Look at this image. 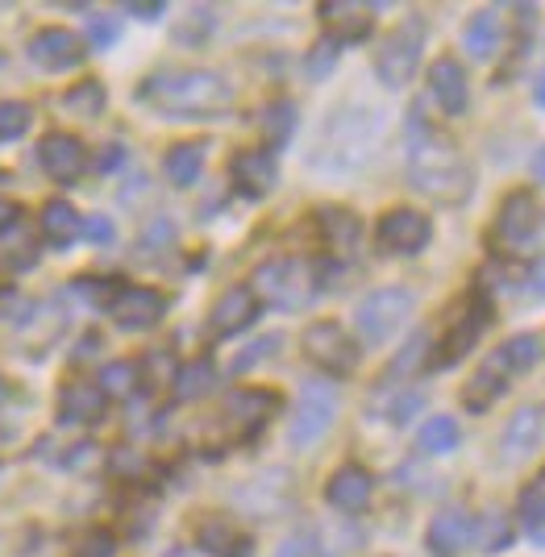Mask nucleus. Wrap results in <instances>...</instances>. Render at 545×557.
<instances>
[{
    "label": "nucleus",
    "instance_id": "nucleus-1",
    "mask_svg": "<svg viewBox=\"0 0 545 557\" xmlns=\"http://www.w3.org/2000/svg\"><path fill=\"white\" fill-rule=\"evenodd\" d=\"M408 184L412 191H421L433 205H446V209L467 205L474 191L471 163L437 125H429L421 109H412L408 116Z\"/></svg>",
    "mask_w": 545,
    "mask_h": 557
},
{
    "label": "nucleus",
    "instance_id": "nucleus-2",
    "mask_svg": "<svg viewBox=\"0 0 545 557\" xmlns=\"http://www.w3.org/2000/svg\"><path fill=\"white\" fill-rule=\"evenodd\" d=\"M138 100L159 116L175 121H196V116H216L234 104V84L209 67H184V71H154L143 79Z\"/></svg>",
    "mask_w": 545,
    "mask_h": 557
},
{
    "label": "nucleus",
    "instance_id": "nucleus-3",
    "mask_svg": "<svg viewBox=\"0 0 545 557\" xmlns=\"http://www.w3.org/2000/svg\"><path fill=\"white\" fill-rule=\"evenodd\" d=\"M383 138V116L375 109H337L321 125V138L312 150V171L325 175H355L375 159Z\"/></svg>",
    "mask_w": 545,
    "mask_h": 557
},
{
    "label": "nucleus",
    "instance_id": "nucleus-4",
    "mask_svg": "<svg viewBox=\"0 0 545 557\" xmlns=\"http://www.w3.org/2000/svg\"><path fill=\"white\" fill-rule=\"evenodd\" d=\"M317 271L300 258H271L255 271L250 292L259 296V304L267 308H280V312H296L317 296Z\"/></svg>",
    "mask_w": 545,
    "mask_h": 557
},
{
    "label": "nucleus",
    "instance_id": "nucleus-5",
    "mask_svg": "<svg viewBox=\"0 0 545 557\" xmlns=\"http://www.w3.org/2000/svg\"><path fill=\"white\" fill-rule=\"evenodd\" d=\"M412 292L408 287H380L371 296H362V304L355 308V333L362 346H387L412 317Z\"/></svg>",
    "mask_w": 545,
    "mask_h": 557
},
{
    "label": "nucleus",
    "instance_id": "nucleus-6",
    "mask_svg": "<svg viewBox=\"0 0 545 557\" xmlns=\"http://www.w3.org/2000/svg\"><path fill=\"white\" fill-rule=\"evenodd\" d=\"M337 408H342V395L330 379H312L300 387V399H296V412H292V424H287V442L296 449H309L317 445L337 420Z\"/></svg>",
    "mask_w": 545,
    "mask_h": 557
},
{
    "label": "nucleus",
    "instance_id": "nucleus-7",
    "mask_svg": "<svg viewBox=\"0 0 545 557\" xmlns=\"http://www.w3.org/2000/svg\"><path fill=\"white\" fill-rule=\"evenodd\" d=\"M421 50H425V22L408 17L404 25H396L375 50V75L383 88H404L421 67Z\"/></svg>",
    "mask_w": 545,
    "mask_h": 557
},
{
    "label": "nucleus",
    "instance_id": "nucleus-8",
    "mask_svg": "<svg viewBox=\"0 0 545 557\" xmlns=\"http://www.w3.org/2000/svg\"><path fill=\"white\" fill-rule=\"evenodd\" d=\"M300 349L312 367L330 379H342L358 367V342L346 333V325L337 321H312L305 333H300Z\"/></svg>",
    "mask_w": 545,
    "mask_h": 557
},
{
    "label": "nucleus",
    "instance_id": "nucleus-9",
    "mask_svg": "<svg viewBox=\"0 0 545 557\" xmlns=\"http://www.w3.org/2000/svg\"><path fill=\"white\" fill-rule=\"evenodd\" d=\"M542 230V205L529 187H517L504 196V205L496 212V242L504 250H524Z\"/></svg>",
    "mask_w": 545,
    "mask_h": 557
},
{
    "label": "nucleus",
    "instance_id": "nucleus-10",
    "mask_svg": "<svg viewBox=\"0 0 545 557\" xmlns=\"http://www.w3.org/2000/svg\"><path fill=\"white\" fill-rule=\"evenodd\" d=\"M104 312H109L121 329L138 333V329H154L159 321H163L166 296L163 292H154V287H134V283H125V287H117V292L109 296Z\"/></svg>",
    "mask_w": 545,
    "mask_h": 557
},
{
    "label": "nucleus",
    "instance_id": "nucleus-11",
    "mask_svg": "<svg viewBox=\"0 0 545 557\" xmlns=\"http://www.w3.org/2000/svg\"><path fill=\"white\" fill-rule=\"evenodd\" d=\"M375 237L387 255H421L433 237V221L417 209H392L380 216Z\"/></svg>",
    "mask_w": 545,
    "mask_h": 557
},
{
    "label": "nucleus",
    "instance_id": "nucleus-12",
    "mask_svg": "<svg viewBox=\"0 0 545 557\" xmlns=\"http://www.w3.org/2000/svg\"><path fill=\"white\" fill-rule=\"evenodd\" d=\"M84 50L88 42L75 34V29H63V25H47V29H38L34 38H29V63L42 71H72L84 63Z\"/></svg>",
    "mask_w": 545,
    "mask_h": 557
},
{
    "label": "nucleus",
    "instance_id": "nucleus-13",
    "mask_svg": "<svg viewBox=\"0 0 545 557\" xmlns=\"http://www.w3.org/2000/svg\"><path fill=\"white\" fill-rule=\"evenodd\" d=\"M487 321H492L487 300H483V296H471V304H467V308L450 321V329H446V337H442V349H437L433 367H454V362H462V358L471 354L474 342L483 337Z\"/></svg>",
    "mask_w": 545,
    "mask_h": 557
},
{
    "label": "nucleus",
    "instance_id": "nucleus-14",
    "mask_svg": "<svg viewBox=\"0 0 545 557\" xmlns=\"http://www.w3.org/2000/svg\"><path fill=\"white\" fill-rule=\"evenodd\" d=\"M317 17L325 25V38H333L337 47L346 42H362L375 25V4H358V0H325L317 4Z\"/></svg>",
    "mask_w": 545,
    "mask_h": 557
},
{
    "label": "nucleus",
    "instance_id": "nucleus-15",
    "mask_svg": "<svg viewBox=\"0 0 545 557\" xmlns=\"http://www.w3.org/2000/svg\"><path fill=\"white\" fill-rule=\"evenodd\" d=\"M230 180H234V191L246 196V200H262L271 196V187L280 180V166H275V154L267 146H255V150H241L230 163Z\"/></svg>",
    "mask_w": 545,
    "mask_h": 557
},
{
    "label": "nucleus",
    "instance_id": "nucleus-16",
    "mask_svg": "<svg viewBox=\"0 0 545 557\" xmlns=\"http://www.w3.org/2000/svg\"><path fill=\"white\" fill-rule=\"evenodd\" d=\"M429 92L437 100V109L446 116H462L471 104V84H467V71L454 54H442L429 63Z\"/></svg>",
    "mask_w": 545,
    "mask_h": 557
},
{
    "label": "nucleus",
    "instance_id": "nucleus-17",
    "mask_svg": "<svg viewBox=\"0 0 545 557\" xmlns=\"http://www.w3.org/2000/svg\"><path fill=\"white\" fill-rule=\"evenodd\" d=\"M259 312H262L259 296H255L246 283H237V287H230V292L213 304L209 333H213V337H237L241 329H250L255 321H259Z\"/></svg>",
    "mask_w": 545,
    "mask_h": 557
},
{
    "label": "nucleus",
    "instance_id": "nucleus-18",
    "mask_svg": "<svg viewBox=\"0 0 545 557\" xmlns=\"http://www.w3.org/2000/svg\"><path fill=\"white\" fill-rule=\"evenodd\" d=\"M474 541V516L462 508H446L429 520L425 545L433 557H458Z\"/></svg>",
    "mask_w": 545,
    "mask_h": 557
},
{
    "label": "nucleus",
    "instance_id": "nucleus-19",
    "mask_svg": "<svg viewBox=\"0 0 545 557\" xmlns=\"http://www.w3.org/2000/svg\"><path fill=\"white\" fill-rule=\"evenodd\" d=\"M545 437V408L542 404H524L512 412L508 429H504V442H499V458L504 462H521L529 458Z\"/></svg>",
    "mask_w": 545,
    "mask_h": 557
},
{
    "label": "nucleus",
    "instance_id": "nucleus-20",
    "mask_svg": "<svg viewBox=\"0 0 545 557\" xmlns=\"http://www.w3.org/2000/svg\"><path fill=\"white\" fill-rule=\"evenodd\" d=\"M275 408H280V395L250 387V392H234V395H230V404H225V417H230V424L237 429V437H255L262 424L275 417Z\"/></svg>",
    "mask_w": 545,
    "mask_h": 557
},
{
    "label": "nucleus",
    "instance_id": "nucleus-21",
    "mask_svg": "<svg viewBox=\"0 0 545 557\" xmlns=\"http://www.w3.org/2000/svg\"><path fill=\"white\" fill-rule=\"evenodd\" d=\"M371 491H375V479L371 470L346 462L333 470V479L325 483V499H330L337 511H362L371 504Z\"/></svg>",
    "mask_w": 545,
    "mask_h": 557
},
{
    "label": "nucleus",
    "instance_id": "nucleus-22",
    "mask_svg": "<svg viewBox=\"0 0 545 557\" xmlns=\"http://www.w3.org/2000/svg\"><path fill=\"white\" fill-rule=\"evenodd\" d=\"M38 163H42V171H47L50 180L75 184L79 171H84V141L72 138V134H50L38 146Z\"/></svg>",
    "mask_w": 545,
    "mask_h": 557
},
{
    "label": "nucleus",
    "instance_id": "nucleus-23",
    "mask_svg": "<svg viewBox=\"0 0 545 557\" xmlns=\"http://www.w3.org/2000/svg\"><path fill=\"white\" fill-rule=\"evenodd\" d=\"M104 404H109L104 392L96 383H88V379H72L63 387V395H59V412H63L67 424H96V420L104 417Z\"/></svg>",
    "mask_w": 545,
    "mask_h": 557
},
{
    "label": "nucleus",
    "instance_id": "nucleus-24",
    "mask_svg": "<svg viewBox=\"0 0 545 557\" xmlns=\"http://www.w3.org/2000/svg\"><path fill=\"white\" fill-rule=\"evenodd\" d=\"M537 362H542V337H537V333H517V337H508V342L487 358V367L499 371L504 379H508V374H529Z\"/></svg>",
    "mask_w": 545,
    "mask_h": 557
},
{
    "label": "nucleus",
    "instance_id": "nucleus-25",
    "mask_svg": "<svg viewBox=\"0 0 545 557\" xmlns=\"http://www.w3.org/2000/svg\"><path fill=\"white\" fill-rule=\"evenodd\" d=\"M504 392H508V379L483 362V367L462 383V408L474 412V417H483L487 408H496V399H504Z\"/></svg>",
    "mask_w": 545,
    "mask_h": 557
},
{
    "label": "nucleus",
    "instance_id": "nucleus-26",
    "mask_svg": "<svg viewBox=\"0 0 545 557\" xmlns=\"http://www.w3.org/2000/svg\"><path fill=\"white\" fill-rule=\"evenodd\" d=\"M205 159H209L205 141H179V146H171L163 159L166 180H171L175 187H191L200 175H205Z\"/></svg>",
    "mask_w": 545,
    "mask_h": 557
},
{
    "label": "nucleus",
    "instance_id": "nucleus-27",
    "mask_svg": "<svg viewBox=\"0 0 545 557\" xmlns=\"http://www.w3.org/2000/svg\"><path fill=\"white\" fill-rule=\"evenodd\" d=\"M462 47L471 59H492L499 50V9H479L467 29H462Z\"/></svg>",
    "mask_w": 545,
    "mask_h": 557
},
{
    "label": "nucleus",
    "instance_id": "nucleus-28",
    "mask_svg": "<svg viewBox=\"0 0 545 557\" xmlns=\"http://www.w3.org/2000/svg\"><path fill=\"white\" fill-rule=\"evenodd\" d=\"M42 233L50 237L54 250H67L75 237L84 233V221H79V212L67 200H47V209H42Z\"/></svg>",
    "mask_w": 545,
    "mask_h": 557
},
{
    "label": "nucleus",
    "instance_id": "nucleus-29",
    "mask_svg": "<svg viewBox=\"0 0 545 557\" xmlns=\"http://www.w3.org/2000/svg\"><path fill=\"white\" fill-rule=\"evenodd\" d=\"M196 545H200V549H209V554H216V557H250V541H246V536H237L234 524H230V520H216V516L200 524Z\"/></svg>",
    "mask_w": 545,
    "mask_h": 557
},
{
    "label": "nucleus",
    "instance_id": "nucleus-30",
    "mask_svg": "<svg viewBox=\"0 0 545 557\" xmlns=\"http://www.w3.org/2000/svg\"><path fill=\"white\" fill-rule=\"evenodd\" d=\"M512 536H517V529H512V516L508 511H483L479 520H474V541L471 545H479L483 554L492 557V554H504L508 545H512Z\"/></svg>",
    "mask_w": 545,
    "mask_h": 557
},
{
    "label": "nucleus",
    "instance_id": "nucleus-31",
    "mask_svg": "<svg viewBox=\"0 0 545 557\" xmlns=\"http://www.w3.org/2000/svg\"><path fill=\"white\" fill-rule=\"evenodd\" d=\"M317 230H321L325 246H333V250H355L362 225H358V216L350 209H317Z\"/></svg>",
    "mask_w": 545,
    "mask_h": 557
},
{
    "label": "nucleus",
    "instance_id": "nucleus-32",
    "mask_svg": "<svg viewBox=\"0 0 545 557\" xmlns=\"http://www.w3.org/2000/svg\"><path fill=\"white\" fill-rule=\"evenodd\" d=\"M262 125V141H267V150L275 154L280 146H287L292 141V134H296V104L292 100H275V104H267L259 116Z\"/></svg>",
    "mask_w": 545,
    "mask_h": 557
},
{
    "label": "nucleus",
    "instance_id": "nucleus-33",
    "mask_svg": "<svg viewBox=\"0 0 545 557\" xmlns=\"http://www.w3.org/2000/svg\"><path fill=\"white\" fill-rule=\"evenodd\" d=\"M517 516H521L524 533L545 536V466L521 487V499H517Z\"/></svg>",
    "mask_w": 545,
    "mask_h": 557
},
{
    "label": "nucleus",
    "instance_id": "nucleus-34",
    "mask_svg": "<svg viewBox=\"0 0 545 557\" xmlns=\"http://www.w3.org/2000/svg\"><path fill=\"white\" fill-rule=\"evenodd\" d=\"M213 383H216V367L209 358H196V362L175 371V395L179 399H200V395L213 392Z\"/></svg>",
    "mask_w": 545,
    "mask_h": 557
},
{
    "label": "nucleus",
    "instance_id": "nucleus-35",
    "mask_svg": "<svg viewBox=\"0 0 545 557\" xmlns=\"http://www.w3.org/2000/svg\"><path fill=\"white\" fill-rule=\"evenodd\" d=\"M96 387L104 392V399H129L138 392V362H109L96 379Z\"/></svg>",
    "mask_w": 545,
    "mask_h": 557
},
{
    "label": "nucleus",
    "instance_id": "nucleus-36",
    "mask_svg": "<svg viewBox=\"0 0 545 557\" xmlns=\"http://www.w3.org/2000/svg\"><path fill=\"white\" fill-rule=\"evenodd\" d=\"M421 449H425V454H454V449H458V420L429 417L425 424H421Z\"/></svg>",
    "mask_w": 545,
    "mask_h": 557
},
{
    "label": "nucleus",
    "instance_id": "nucleus-37",
    "mask_svg": "<svg viewBox=\"0 0 545 557\" xmlns=\"http://www.w3.org/2000/svg\"><path fill=\"white\" fill-rule=\"evenodd\" d=\"M104 84L100 79H84V84H75L72 92L63 96V104H67V113L75 116H100L104 113Z\"/></svg>",
    "mask_w": 545,
    "mask_h": 557
},
{
    "label": "nucleus",
    "instance_id": "nucleus-38",
    "mask_svg": "<svg viewBox=\"0 0 545 557\" xmlns=\"http://www.w3.org/2000/svg\"><path fill=\"white\" fill-rule=\"evenodd\" d=\"M29 104L22 100H0V141L9 138H22L25 129H29Z\"/></svg>",
    "mask_w": 545,
    "mask_h": 557
},
{
    "label": "nucleus",
    "instance_id": "nucleus-39",
    "mask_svg": "<svg viewBox=\"0 0 545 557\" xmlns=\"http://www.w3.org/2000/svg\"><path fill=\"white\" fill-rule=\"evenodd\" d=\"M209 29H213V9H191L188 22L175 29V38H179L184 47H200V42L209 38Z\"/></svg>",
    "mask_w": 545,
    "mask_h": 557
},
{
    "label": "nucleus",
    "instance_id": "nucleus-40",
    "mask_svg": "<svg viewBox=\"0 0 545 557\" xmlns=\"http://www.w3.org/2000/svg\"><path fill=\"white\" fill-rule=\"evenodd\" d=\"M337 54H342V47H337L333 38H321V42L309 50V75L312 79H325V75L337 67Z\"/></svg>",
    "mask_w": 545,
    "mask_h": 557
},
{
    "label": "nucleus",
    "instance_id": "nucleus-41",
    "mask_svg": "<svg viewBox=\"0 0 545 557\" xmlns=\"http://www.w3.org/2000/svg\"><path fill=\"white\" fill-rule=\"evenodd\" d=\"M421 404H425V395H421V392H404L400 399H392L387 420H392V424H408V420L421 412Z\"/></svg>",
    "mask_w": 545,
    "mask_h": 557
},
{
    "label": "nucleus",
    "instance_id": "nucleus-42",
    "mask_svg": "<svg viewBox=\"0 0 545 557\" xmlns=\"http://www.w3.org/2000/svg\"><path fill=\"white\" fill-rule=\"evenodd\" d=\"M113 549H117V536L109 533V529H96V533H88V541L79 545L75 557H113Z\"/></svg>",
    "mask_w": 545,
    "mask_h": 557
},
{
    "label": "nucleus",
    "instance_id": "nucleus-43",
    "mask_svg": "<svg viewBox=\"0 0 545 557\" xmlns=\"http://www.w3.org/2000/svg\"><path fill=\"white\" fill-rule=\"evenodd\" d=\"M280 342H284L280 333H267L262 342H255V349H246V354L237 358V362H234V371H250V367H255L259 358H271V354H275V346H280Z\"/></svg>",
    "mask_w": 545,
    "mask_h": 557
},
{
    "label": "nucleus",
    "instance_id": "nucleus-44",
    "mask_svg": "<svg viewBox=\"0 0 545 557\" xmlns=\"http://www.w3.org/2000/svg\"><path fill=\"white\" fill-rule=\"evenodd\" d=\"M524 292L537 296V300H545V255L529 262V271H524Z\"/></svg>",
    "mask_w": 545,
    "mask_h": 557
},
{
    "label": "nucleus",
    "instance_id": "nucleus-45",
    "mask_svg": "<svg viewBox=\"0 0 545 557\" xmlns=\"http://www.w3.org/2000/svg\"><path fill=\"white\" fill-rule=\"evenodd\" d=\"M88 34H92V47H109V42L117 38V25L104 22V17H92V25H88Z\"/></svg>",
    "mask_w": 545,
    "mask_h": 557
},
{
    "label": "nucleus",
    "instance_id": "nucleus-46",
    "mask_svg": "<svg viewBox=\"0 0 545 557\" xmlns=\"http://www.w3.org/2000/svg\"><path fill=\"white\" fill-rule=\"evenodd\" d=\"M280 557H317V545H312V536H292L284 549H280Z\"/></svg>",
    "mask_w": 545,
    "mask_h": 557
},
{
    "label": "nucleus",
    "instance_id": "nucleus-47",
    "mask_svg": "<svg viewBox=\"0 0 545 557\" xmlns=\"http://www.w3.org/2000/svg\"><path fill=\"white\" fill-rule=\"evenodd\" d=\"M125 13H134L138 22H159L166 13V4L163 0H154V4H138V0H134V4H125Z\"/></svg>",
    "mask_w": 545,
    "mask_h": 557
},
{
    "label": "nucleus",
    "instance_id": "nucleus-48",
    "mask_svg": "<svg viewBox=\"0 0 545 557\" xmlns=\"http://www.w3.org/2000/svg\"><path fill=\"white\" fill-rule=\"evenodd\" d=\"M84 233H88L92 242H100V246H104V242H113V225H109L104 216H92V221H84Z\"/></svg>",
    "mask_w": 545,
    "mask_h": 557
},
{
    "label": "nucleus",
    "instance_id": "nucleus-49",
    "mask_svg": "<svg viewBox=\"0 0 545 557\" xmlns=\"http://www.w3.org/2000/svg\"><path fill=\"white\" fill-rule=\"evenodd\" d=\"M17 216H22V209H17L13 200H0V233L13 230V225H17Z\"/></svg>",
    "mask_w": 545,
    "mask_h": 557
},
{
    "label": "nucleus",
    "instance_id": "nucleus-50",
    "mask_svg": "<svg viewBox=\"0 0 545 557\" xmlns=\"http://www.w3.org/2000/svg\"><path fill=\"white\" fill-rule=\"evenodd\" d=\"M533 175H537V180L545 184V146L537 150V154H533Z\"/></svg>",
    "mask_w": 545,
    "mask_h": 557
},
{
    "label": "nucleus",
    "instance_id": "nucleus-51",
    "mask_svg": "<svg viewBox=\"0 0 545 557\" xmlns=\"http://www.w3.org/2000/svg\"><path fill=\"white\" fill-rule=\"evenodd\" d=\"M537 104H545V79H542V88H537Z\"/></svg>",
    "mask_w": 545,
    "mask_h": 557
},
{
    "label": "nucleus",
    "instance_id": "nucleus-52",
    "mask_svg": "<svg viewBox=\"0 0 545 557\" xmlns=\"http://www.w3.org/2000/svg\"><path fill=\"white\" fill-rule=\"evenodd\" d=\"M0 180H4V171H0Z\"/></svg>",
    "mask_w": 545,
    "mask_h": 557
}]
</instances>
